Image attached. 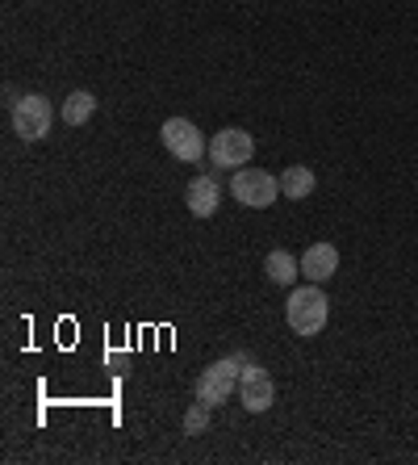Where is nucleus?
Masks as SVG:
<instances>
[{
  "label": "nucleus",
  "instance_id": "obj_1",
  "mask_svg": "<svg viewBox=\"0 0 418 465\" xmlns=\"http://www.w3.org/2000/svg\"><path fill=\"white\" fill-rule=\"evenodd\" d=\"M331 319V298L318 290V285H301V290L289 293V302H285V323L293 327V336H318L322 327Z\"/></svg>",
  "mask_w": 418,
  "mask_h": 465
},
{
  "label": "nucleus",
  "instance_id": "obj_2",
  "mask_svg": "<svg viewBox=\"0 0 418 465\" xmlns=\"http://www.w3.org/2000/svg\"><path fill=\"white\" fill-rule=\"evenodd\" d=\"M230 197L247 210H268L280 197V176L264 173V168H238L230 176Z\"/></svg>",
  "mask_w": 418,
  "mask_h": 465
},
{
  "label": "nucleus",
  "instance_id": "obj_3",
  "mask_svg": "<svg viewBox=\"0 0 418 465\" xmlns=\"http://www.w3.org/2000/svg\"><path fill=\"white\" fill-rule=\"evenodd\" d=\"M238 373H243V352H235V357H226V361H214L209 369H201L193 394L205 407H218V402H226L238 390Z\"/></svg>",
  "mask_w": 418,
  "mask_h": 465
},
{
  "label": "nucleus",
  "instance_id": "obj_4",
  "mask_svg": "<svg viewBox=\"0 0 418 465\" xmlns=\"http://www.w3.org/2000/svg\"><path fill=\"white\" fill-rule=\"evenodd\" d=\"M51 126H54V105L43 93H25V97L13 101V130H17L25 143L46 139Z\"/></svg>",
  "mask_w": 418,
  "mask_h": 465
},
{
  "label": "nucleus",
  "instance_id": "obj_5",
  "mask_svg": "<svg viewBox=\"0 0 418 465\" xmlns=\"http://www.w3.org/2000/svg\"><path fill=\"white\" fill-rule=\"evenodd\" d=\"M160 139H163V147H168V155H172V160H180V163H197L201 155H209L205 134L189 118H168L160 126Z\"/></svg>",
  "mask_w": 418,
  "mask_h": 465
},
{
  "label": "nucleus",
  "instance_id": "obj_6",
  "mask_svg": "<svg viewBox=\"0 0 418 465\" xmlns=\"http://www.w3.org/2000/svg\"><path fill=\"white\" fill-rule=\"evenodd\" d=\"M238 399H243V407L251 415L272 411V402H277V386H272L268 369L251 361L247 352H243V373H238Z\"/></svg>",
  "mask_w": 418,
  "mask_h": 465
},
{
  "label": "nucleus",
  "instance_id": "obj_7",
  "mask_svg": "<svg viewBox=\"0 0 418 465\" xmlns=\"http://www.w3.org/2000/svg\"><path fill=\"white\" fill-rule=\"evenodd\" d=\"M256 155V139L247 134L243 126H226L209 139V163L214 168H243Z\"/></svg>",
  "mask_w": 418,
  "mask_h": 465
},
{
  "label": "nucleus",
  "instance_id": "obj_8",
  "mask_svg": "<svg viewBox=\"0 0 418 465\" xmlns=\"http://www.w3.org/2000/svg\"><path fill=\"white\" fill-rule=\"evenodd\" d=\"M184 206L193 218H214L218 206H222V184L218 176H193L189 189H184Z\"/></svg>",
  "mask_w": 418,
  "mask_h": 465
},
{
  "label": "nucleus",
  "instance_id": "obj_9",
  "mask_svg": "<svg viewBox=\"0 0 418 465\" xmlns=\"http://www.w3.org/2000/svg\"><path fill=\"white\" fill-rule=\"evenodd\" d=\"M301 272H306L314 285L331 282L335 272H339V248H335V243H310L306 256H301Z\"/></svg>",
  "mask_w": 418,
  "mask_h": 465
},
{
  "label": "nucleus",
  "instance_id": "obj_10",
  "mask_svg": "<svg viewBox=\"0 0 418 465\" xmlns=\"http://www.w3.org/2000/svg\"><path fill=\"white\" fill-rule=\"evenodd\" d=\"M314 189H318V176L306 163H293V168L280 173V197H289V202H306Z\"/></svg>",
  "mask_w": 418,
  "mask_h": 465
},
{
  "label": "nucleus",
  "instance_id": "obj_11",
  "mask_svg": "<svg viewBox=\"0 0 418 465\" xmlns=\"http://www.w3.org/2000/svg\"><path fill=\"white\" fill-rule=\"evenodd\" d=\"M264 272H268V282H277V285H293V277L301 272V260H293V252H285V248H272L268 256H264Z\"/></svg>",
  "mask_w": 418,
  "mask_h": 465
},
{
  "label": "nucleus",
  "instance_id": "obj_12",
  "mask_svg": "<svg viewBox=\"0 0 418 465\" xmlns=\"http://www.w3.org/2000/svg\"><path fill=\"white\" fill-rule=\"evenodd\" d=\"M92 114H97V97H92V93H84V88H75L72 97L59 105V118H63L67 126H84Z\"/></svg>",
  "mask_w": 418,
  "mask_h": 465
},
{
  "label": "nucleus",
  "instance_id": "obj_13",
  "mask_svg": "<svg viewBox=\"0 0 418 465\" xmlns=\"http://www.w3.org/2000/svg\"><path fill=\"white\" fill-rule=\"evenodd\" d=\"M209 411H214V407H205V402L197 399L193 407L184 411V436H201L205 428H209Z\"/></svg>",
  "mask_w": 418,
  "mask_h": 465
}]
</instances>
